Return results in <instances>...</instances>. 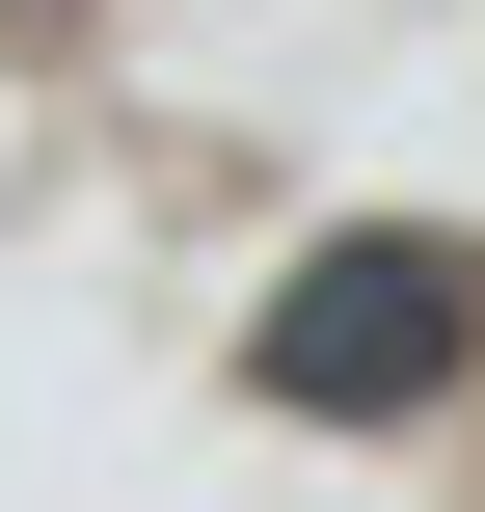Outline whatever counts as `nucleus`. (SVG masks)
<instances>
[{
	"mask_svg": "<svg viewBox=\"0 0 485 512\" xmlns=\"http://www.w3.org/2000/svg\"><path fill=\"white\" fill-rule=\"evenodd\" d=\"M432 351H459V270H432V243H351V270H297V324H270L297 405H378V378H432Z\"/></svg>",
	"mask_w": 485,
	"mask_h": 512,
	"instance_id": "nucleus-1",
	"label": "nucleus"
}]
</instances>
